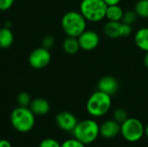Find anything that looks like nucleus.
I'll use <instances>...</instances> for the list:
<instances>
[{"instance_id": "f257e3e1", "label": "nucleus", "mask_w": 148, "mask_h": 147, "mask_svg": "<svg viewBox=\"0 0 148 147\" xmlns=\"http://www.w3.org/2000/svg\"><path fill=\"white\" fill-rule=\"evenodd\" d=\"M10 124L13 128L22 133L30 132L36 124V115L29 107H20L14 108L10 113Z\"/></svg>"}, {"instance_id": "f03ea898", "label": "nucleus", "mask_w": 148, "mask_h": 147, "mask_svg": "<svg viewBox=\"0 0 148 147\" xmlns=\"http://www.w3.org/2000/svg\"><path fill=\"white\" fill-rule=\"evenodd\" d=\"M62 30L68 36L78 37L87 28V20L80 11L66 12L61 20Z\"/></svg>"}, {"instance_id": "7ed1b4c3", "label": "nucleus", "mask_w": 148, "mask_h": 147, "mask_svg": "<svg viewBox=\"0 0 148 147\" xmlns=\"http://www.w3.org/2000/svg\"><path fill=\"white\" fill-rule=\"evenodd\" d=\"M111 106V96L97 90L89 96L86 104V109L91 116L101 117L110 110Z\"/></svg>"}, {"instance_id": "20e7f679", "label": "nucleus", "mask_w": 148, "mask_h": 147, "mask_svg": "<svg viewBox=\"0 0 148 147\" xmlns=\"http://www.w3.org/2000/svg\"><path fill=\"white\" fill-rule=\"evenodd\" d=\"M72 133L74 138L85 146L89 145L100 135V126L94 120H84L77 123Z\"/></svg>"}, {"instance_id": "39448f33", "label": "nucleus", "mask_w": 148, "mask_h": 147, "mask_svg": "<svg viewBox=\"0 0 148 147\" xmlns=\"http://www.w3.org/2000/svg\"><path fill=\"white\" fill-rule=\"evenodd\" d=\"M108 5L103 0H82L80 12L87 21L97 23L106 18Z\"/></svg>"}, {"instance_id": "423d86ee", "label": "nucleus", "mask_w": 148, "mask_h": 147, "mask_svg": "<svg viewBox=\"0 0 148 147\" xmlns=\"http://www.w3.org/2000/svg\"><path fill=\"white\" fill-rule=\"evenodd\" d=\"M121 133L128 142H137L142 139L145 134V126L143 123L136 118H128L121 125Z\"/></svg>"}, {"instance_id": "0eeeda50", "label": "nucleus", "mask_w": 148, "mask_h": 147, "mask_svg": "<svg viewBox=\"0 0 148 147\" xmlns=\"http://www.w3.org/2000/svg\"><path fill=\"white\" fill-rule=\"evenodd\" d=\"M51 60V54L49 49L40 47L34 49L29 55L28 62L31 68L42 69L49 65Z\"/></svg>"}, {"instance_id": "6e6552de", "label": "nucleus", "mask_w": 148, "mask_h": 147, "mask_svg": "<svg viewBox=\"0 0 148 147\" xmlns=\"http://www.w3.org/2000/svg\"><path fill=\"white\" fill-rule=\"evenodd\" d=\"M80 49L84 51H92L100 44V36L94 30L86 29L78 37Z\"/></svg>"}, {"instance_id": "1a4fd4ad", "label": "nucleus", "mask_w": 148, "mask_h": 147, "mask_svg": "<svg viewBox=\"0 0 148 147\" xmlns=\"http://www.w3.org/2000/svg\"><path fill=\"white\" fill-rule=\"evenodd\" d=\"M78 122L76 116L70 112H60L56 116V123L57 126L62 131L67 133H72Z\"/></svg>"}, {"instance_id": "9d476101", "label": "nucleus", "mask_w": 148, "mask_h": 147, "mask_svg": "<svg viewBox=\"0 0 148 147\" xmlns=\"http://www.w3.org/2000/svg\"><path fill=\"white\" fill-rule=\"evenodd\" d=\"M119 87L120 85L118 80L113 75H104L99 80L97 83L98 90L110 96L115 94L118 92Z\"/></svg>"}, {"instance_id": "9b49d317", "label": "nucleus", "mask_w": 148, "mask_h": 147, "mask_svg": "<svg viewBox=\"0 0 148 147\" xmlns=\"http://www.w3.org/2000/svg\"><path fill=\"white\" fill-rule=\"evenodd\" d=\"M121 133V124L114 120H105L100 126V134L104 139H114Z\"/></svg>"}, {"instance_id": "f8f14e48", "label": "nucleus", "mask_w": 148, "mask_h": 147, "mask_svg": "<svg viewBox=\"0 0 148 147\" xmlns=\"http://www.w3.org/2000/svg\"><path fill=\"white\" fill-rule=\"evenodd\" d=\"M29 107L35 115L43 116L49 112L50 105L44 98H36L31 101Z\"/></svg>"}, {"instance_id": "ddd939ff", "label": "nucleus", "mask_w": 148, "mask_h": 147, "mask_svg": "<svg viewBox=\"0 0 148 147\" xmlns=\"http://www.w3.org/2000/svg\"><path fill=\"white\" fill-rule=\"evenodd\" d=\"M121 28H122V23L121 21L120 22L108 21L104 24L103 32L108 37L111 39H117V38L122 37Z\"/></svg>"}, {"instance_id": "4468645a", "label": "nucleus", "mask_w": 148, "mask_h": 147, "mask_svg": "<svg viewBox=\"0 0 148 147\" xmlns=\"http://www.w3.org/2000/svg\"><path fill=\"white\" fill-rule=\"evenodd\" d=\"M134 42L136 46L145 51H148V27H143L138 29L134 35Z\"/></svg>"}, {"instance_id": "2eb2a0df", "label": "nucleus", "mask_w": 148, "mask_h": 147, "mask_svg": "<svg viewBox=\"0 0 148 147\" xmlns=\"http://www.w3.org/2000/svg\"><path fill=\"white\" fill-rule=\"evenodd\" d=\"M14 42V35L10 28L3 27L0 29V48L8 49Z\"/></svg>"}, {"instance_id": "dca6fc26", "label": "nucleus", "mask_w": 148, "mask_h": 147, "mask_svg": "<svg viewBox=\"0 0 148 147\" xmlns=\"http://www.w3.org/2000/svg\"><path fill=\"white\" fill-rule=\"evenodd\" d=\"M62 49L64 52L69 55H75L80 49V45L77 37L67 36L62 42Z\"/></svg>"}, {"instance_id": "f3484780", "label": "nucleus", "mask_w": 148, "mask_h": 147, "mask_svg": "<svg viewBox=\"0 0 148 147\" xmlns=\"http://www.w3.org/2000/svg\"><path fill=\"white\" fill-rule=\"evenodd\" d=\"M123 14H124V10L119 4L110 5L108 6L107 12H106V18L108 19V21L120 22L121 21Z\"/></svg>"}, {"instance_id": "a211bd4d", "label": "nucleus", "mask_w": 148, "mask_h": 147, "mask_svg": "<svg viewBox=\"0 0 148 147\" xmlns=\"http://www.w3.org/2000/svg\"><path fill=\"white\" fill-rule=\"evenodd\" d=\"M134 11L138 16L148 18V0H139L134 5Z\"/></svg>"}, {"instance_id": "6ab92c4d", "label": "nucleus", "mask_w": 148, "mask_h": 147, "mask_svg": "<svg viewBox=\"0 0 148 147\" xmlns=\"http://www.w3.org/2000/svg\"><path fill=\"white\" fill-rule=\"evenodd\" d=\"M128 119V114H127V112L124 109V108H121V107H119V108H116L114 111V113H113V120H114L116 122H118L119 124H122L124 121H126Z\"/></svg>"}, {"instance_id": "aec40b11", "label": "nucleus", "mask_w": 148, "mask_h": 147, "mask_svg": "<svg viewBox=\"0 0 148 147\" xmlns=\"http://www.w3.org/2000/svg\"><path fill=\"white\" fill-rule=\"evenodd\" d=\"M31 97L27 92H20L16 96V103L20 107H29L31 102Z\"/></svg>"}, {"instance_id": "412c9836", "label": "nucleus", "mask_w": 148, "mask_h": 147, "mask_svg": "<svg viewBox=\"0 0 148 147\" xmlns=\"http://www.w3.org/2000/svg\"><path fill=\"white\" fill-rule=\"evenodd\" d=\"M137 14L135 13L134 10H127V11H124L123 16L121 18V21L123 23L128 24V25H133L136 19H137Z\"/></svg>"}, {"instance_id": "4be33fe9", "label": "nucleus", "mask_w": 148, "mask_h": 147, "mask_svg": "<svg viewBox=\"0 0 148 147\" xmlns=\"http://www.w3.org/2000/svg\"><path fill=\"white\" fill-rule=\"evenodd\" d=\"M55 42H56L55 37L52 35H47L42 40V47L49 50L51 48H53V46L55 45Z\"/></svg>"}, {"instance_id": "5701e85b", "label": "nucleus", "mask_w": 148, "mask_h": 147, "mask_svg": "<svg viewBox=\"0 0 148 147\" xmlns=\"http://www.w3.org/2000/svg\"><path fill=\"white\" fill-rule=\"evenodd\" d=\"M39 147H61V144L55 139L47 138L40 142Z\"/></svg>"}, {"instance_id": "b1692460", "label": "nucleus", "mask_w": 148, "mask_h": 147, "mask_svg": "<svg viewBox=\"0 0 148 147\" xmlns=\"http://www.w3.org/2000/svg\"><path fill=\"white\" fill-rule=\"evenodd\" d=\"M61 147H85V145L75 138H73L62 142V144H61Z\"/></svg>"}, {"instance_id": "393cba45", "label": "nucleus", "mask_w": 148, "mask_h": 147, "mask_svg": "<svg viewBox=\"0 0 148 147\" xmlns=\"http://www.w3.org/2000/svg\"><path fill=\"white\" fill-rule=\"evenodd\" d=\"M15 0H0V10L5 11L11 8Z\"/></svg>"}, {"instance_id": "a878e982", "label": "nucleus", "mask_w": 148, "mask_h": 147, "mask_svg": "<svg viewBox=\"0 0 148 147\" xmlns=\"http://www.w3.org/2000/svg\"><path fill=\"white\" fill-rule=\"evenodd\" d=\"M105 3H106V4L108 5V6H110V5H116V4H119L121 2V0H103Z\"/></svg>"}, {"instance_id": "bb28decb", "label": "nucleus", "mask_w": 148, "mask_h": 147, "mask_svg": "<svg viewBox=\"0 0 148 147\" xmlns=\"http://www.w3.org/2000/svg\"><path fill=\"white\" fill-rule=\"evenodd\" d=\"M0 147H12V146L7 139H0Z\"/></svg>"}, {"instance_id": "cd10ccee", "label": "nucleus", "mask_w": 148, "mask_h": 147, "mask_svg": "<svg viewBox=\"0 0 148 147\" xmlns=\"http://www.w3.org/2000/svg\"><path fill=\"white\" fill-rule=\"evenodd\" d=\"M144 65H145V67L148 69V51L146 52V55L144 56Z\"/></svg>"}, {"instance_id": "c85d7f7f", "label": "nucleus", "mask_w": 148, "mask_h": 147, "mask_svg": "<svg viewBox=\"0 0 148 147\" xmlns=\"http://www.w3.org/2000/svg\"><path fill=\"white\" fill-rule=\"evenodd\" d=\"M145 134L147 135V137L148 138V124L145 126Z\"/></svg>"}]
</instances>
